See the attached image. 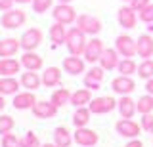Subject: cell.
<instances>
[{"instance_id":"47","label":"cell","mask_w":153,"mask_h":147,"mask_svg":"<svg viewBox=\"0 0 153 147\" xmlns=\"http://www.w3.org/2000/svg\"><path fill=\"white\" fill-rule=\"evenodd\" d=\"M73 0H59V4H71Z\"/></svg>"},{"instance_id":"9","label":"cell","mask_w":153,"mask_h":147,"mask_svg":"<svg viewBox=\"0 0 153 147\" xmlns=\"http://www.w3.org/2000/svg\"><path fill=\"white\" fill-rule=\"evenodd\" d=\"M115 130H117L119 136L123 137H138V134H140L142 126H138L134 120H130V118H121V120H117V124H115Z\"/></svg>"},{"instance_id":"10","label":"cell","mask_w":153,"mask_h":147,"mask_svg":"<svg viewBox=\"0 0 153 147\" xmlns=\"http://www.w3.org/2000/svg\"><path fill=\"white\" fill-rule=\"evenodd\" d=\"M111 88L115 94H121V96H128V94L134 92V88H136V82L128 77V75H121V77L113 78L111 82Z\"/></svg>"},{"instance_id":"32","label":"cell","mask_w":153,"mask_h":147,"mask_svg":"<svg viewBox=\"0 0 153 147\" xmlns=\"http://www.w3.org/2000/svg\"><path fill=\"white\" fill-rule=\"evenodd\" d=\"M117 69H119V73H121V75H128V77L138 71V67H136V63H134L132 58H123L121 61H119V67Z\"/></svg>"},{"instance_id":"36","label":"cell","mask_w":153,"mask_h":147,"mask_svg":"<svg viewBox=\"0 0 153 147\" xmlns=\"http://www.w3.org/2000/svg\"><path fill=\"white\" fill-rule=\"evenodd\" d=\"M2 147H21V140L16 134H4L2 136Z\"/></svg>"},{"instance_id":"13","label":"cell","mask_w":153,"mask_h":147,"mask_svg":"<svg viewBox=\"0 0 153 147\" xmlns=\"http://www.w3.org/2000/svg\"><path fill=\"white\" fill-rule=\"evenodd\" d=\"M117 19L121 23V27H124V29H134V27H136V21H138L136 10H134L132 6H123L117 13Z\"/></svg>"},{"instance_id":"29","label":"cell","mask_w":153,"mask_h":147,"mask_svg":"<svg viewBox=\"0 0 153 147\" xmlns=\"http://www.w3.org/2000/svg\"><path fill=\"white\" fill-rule=\"evenodd\" d=\"M50 101L54 103V105H57V107H63L67 103H71V92L67 88H59V90H56V92L52 94Z\"/></svg>"},{"instance_id":"27","label":"cell","mask_w":153,"mask_h":147,"mask_svg":"<svg viewBox=\"0 0 153 147\" xmlns=\"http://www.w3.org/2000/svg\"><path fill=\"white\" fill-rule=\"evenodd\" d=\"M50 38L54 44H63V42H67V29L63 23H54V25L50 27Z\"/></svg>"},{"instance_id":"22","label":"cell","mask_w":153,"mask_h":147,"mask_svg":"<svg viewBox=\"0 0 153 147\" xmlns=\"http://www.w3.org/2000/svg\"><path fill=\"white\" fill-rule=\"evenodd\" d=\"M19 48H21V40H17V38L0 40V58H12Z\"/></svg>"},{"instance_id":"4","label":"cell","mask_w":153,"mask_h":147,"mask_svg":"<svg viewBox=\"0 0 153 147\" xmlns=\"http://www.w3.org/2000/svg\"><path fill=\"white\" fill-rule=\"evenodd\" d=\"M76 27H79L84 35H90V36L98 35V33L102 31V23H100V19L94 17V16H88V13H82V16L76 17Z\"/></svg>"},{"instance_id":"37","label":"cell","mask_w":153,"mask_h":147,"mask_svg":"<svg viewBox=\"0 0 153 147\" xmlns=\"http://www.w3.org/2000/svg\"><path fill=\"white\" fill-rule=\"evenodd\" d=\"M52 2L54 0H33V10H35L36 13H44L46 10H50L52 8Z\"/></svg>"},{"instance_id":"7","label":"cell","mask_w":153,"mask_h":147,"mask_svg":"<svg viewBox=\"0 0 153 147\" xmlns=\"http://www.w3.org/2000/svg\"><path fill=\"white\" fill-rule=\"evenodd\" d=\"M52 16H54V19L57 23L71 25V23L76 19V10L71 6V4H57L54 8V12H52Z\"/></svg>"},{"instance_id":"3","label":"cell","mask_w":153,"mask_h":147,"mask_svg":"<svg viewBox=\"0 0 153 147\" xmlns=\"http://www.w3.org/2000/svg\"><path fill=\"white\" fill-rule=\"evenodd\" d=\"M19 40H21V48L25 52H35L42 42V31L36 29V27H31L23 33Z\"/></svg>"},{"instance_id":"43","label":"cell","mask_w":153,"mask_h":147,"mask_svg":"<svg viewBox=\"0 0 153 147\" xmlns=\"http://www.w3.org/2000/svg\"><path fill=\"white\" fill-rule=\"evenodd\" d=\"M146 90H147V94H151L153 96V78L147 80V84H146Z\"/></svg>"},{"instance_id":"25","label":"cell","mask_w":153,"mask_h":147,"mask_svg":"<svg viewBox=\"0 0 153 147\" xmlns=\"http://www.w3.org/2000/svg\"><path fill=\"white\" fill-rule=\"evenodd\" d=\"M42 84V78L38 77L36 71H27V73L21 75V86L31 90V92H35V90Z\"/></svg>"},{"instance_id":"34","label":"cell","mask_w":153,"mask_h":147,"mask_svg":"<svg viewBox=\"0 0 153 147\" xmlns=\"http://www.w3.org/2000/svg\"><path fill=\"white\" fill-rule=\"evenodd\" d=\"M13 126H16V120H13L10 115H0V134H8V132L13 130Z\"/></svg>"},{"instance_id":"17","label":"cell","mask_w":153,"mask_h":147,"mask_svg":"<svg viewBox=\"0 0 153 147\" xmlns=\"http://www.w3.org/2000/svg\"><path fill=\"white\" fill-rule=\"evenodd\" d=\"M117 107H119V113H121V118H132L136 115V101L128 96H123L121 99L117 101Z\"/></svg>"},{"instance_id":"31","label":"cell","mask_w":153,"mask_h":147,"mask_svg":"<svg viewBox=\"0 0 153 147\" xmlns=\"http://www.w3.org/2000/svg\"><path fill=\"white\" fill-rule=\"evenodd\" d=\"M136 109H138V113H142V115L151 113L153 111V96H151V94H146V96H142L140 99H138V101H136Z\"/></svg>"},{"instance_id":"28","label":"cell","mask_w":153,"mask_h":147,"mask_svg":"<svg viewBox=\"0 0 153 147\" xmlns=\"http://www.w3.org/2000/svg\"><path fill=\"white\" fill-rule=\"evenodd\" d=\"M90 115H92V111H90L88 107H76V111L73 113V124L75 128H82L90 122Z\"/></svg>"},{"instance_id":"20","label":"cell","mask_w":153,"mask_h":147,"mask_svg":"<svg viewBox=\"0 0 153 147\" xmlns=\"http://www.w3.org/2000/svg\"><path fill=\"white\" fill-rule=\"evenodd\" d=\"M63 69L69 75H80L84 73V61L79 55H69V58L63 59Z\"/></svg>"},{"instance_id":"26","label":"cell","mask_w":153,"mask_h":147,"mask_svg":"<svg viewBox=\"0 0 153 147\" xmlns=\"http://www.w3.org/2000/svg\"><path fill=\"white\" fill-rule=\"evenodd\" d=\"M92 101V92L90 88H82V90H76V92L71 94V103L75 107H84L86 103Z\"/></svg>"},{"instance_id":"21","label":"cell","mask_w":153,"mask_h":147,"mask_svg":"<svg viewBox=\"0 0 153 147\" xmlns=\"http://www.w3.org/2000/svg\"><path fill=\"white\" fill-rule=\"evenodd\" d=\"M136 44H138V55H140V58L149 59L153 55V38L149 35H142Z\"/></svg>"},{"instance_id":"46","label":"cell","mask_w":153,"mask_h":147,"mask_svg":"<svg viewBox=\"0 0 153 147\" xmlns=\"http://www.w3.org/2000/svg\"><path fill=\"white\" fill-rule=\"evenodd\" d=\"M42 147H59V145H57V143H44Z\"/></svg>"},{"instance_id":"11","label":"cell","mask_w":153,"mask_h":147,"mask_svg":"<svg viewBox=\"0 0 153 147\" xmlns=\"http://www.w3.org/2000/svg\"><path fill=\"white\" fill-rule=\"evenodd\" d=\"M103 40L100 38H92L88 40V44H86V50H84V59L88 61V63H96V61H100V58H102L103 54Z\"/></svg>"},{"instance_id":"39","label":"cell","mask_w":153,"mask_h":147,"mask_svg":"<svg viewBox=\"0 0 153 147\" xmlns=\"http://www.w3.org/2000/svg\"><path fill=\"white\" fill-rule=\"evenodd\" d=\"M142 128L146 132H149V134H153V115L151 113H146L142 117Z\"/></svg>"},{"instance_id":"45","label":"cell","mask_w":153,"mask_h":147,"mask_svg":"<svg viewBox=\"0 0 153 147\" xmlns=\"http://www.w3.org/2000/svg\"><path fill=\"white\" fill-rule=\"evenodd\" d=\"M13 2H17V4H29V2H33V0H13Z\"/></svg>"},{"instance_id":"24","label":"cell","mask_w":153,"mask_h":147,"mask_svg":"<svg viewBox=\"0 0 153 147\" xmlns=\"http://www.w3.org/2000/svg\"><path fill=\"white\" fill-rule=\"evenodd\" d=\"M21 65L27 71H40L42 69V58L36 55L35 52H25L21 58Z\"/></svg>"},{"instance_id":"44","label":"cell","mask_w":153,"mask_h":147,"mask_svg":"<svg viewBox=\"0 0 153 147\" xmlns=\"http://www.w3.org/2000/svg\"><path fill=\"white\" fill-rule=\"evenodd\" d=\"M4 105H6V101H4V96H2V94H0V111H2V109H4Z\"/></svg>"},{"instance_id":"35","label":"cell","mask_w":153,"mask_h":147,"mask_svg":"<svg viewBox=\"0 0 153 147\" xmlns=\"http://www.w3.org/2000/svg\"><path fill=\"white\" fill-rule=\"evenodd\" d=\"M21 147H42V145H40V140H38L36 134L27 132V134L21 137Z\"/></svg>"},{"instance_id":"19","label":"cell","mask_w":153,"mask_h":147,"mask_svg":"<svg viewBox=\"0 0 153 147\" xmlns=\"http://www.w3.org/2000/svg\"><path fill=\"white\" fill-rule=\"evenodd\" d=\"M21 69V61L12 59V58H2L0 59V75L2 77H13Z\"/></svg>"},{"instance_id":"18","label":"cell","mask_w":153,"mask_h":147,"mask_svg":"<svg viewBox=\"0 0 153 147\" xmlns=\"http://www.w3.org/2000/svg\"><path fill=\"white\" fill-rule=\"evenodd\" d=\"M21 88V80L13 78V77H4L0 78V94L2 96H16Z\"/></svg>"},{"instance_id":"23","label":"cell","mask_w":153,"mask_h":147,"mask_svg":"<svg viewBox=\"0 0 153 147\" xmlns=\"http://www.w3.org/2000/svg\"><path fill=\"white\" fill-rule=\"evenodd\" d=\"M59 80H61V69H57V67H48L44 73H42V84H44L46 88L57 86Z\"/></svg>"},{"instance_id":"12","label":"cell","mask_w":153,"mask_h":147,"mask_svg":"<svg viewBox=\"0 0 153 147\" xmlns=\"http://www.w3.org/2000/svg\"><path fill=\"white\" fill-rule=\"evenodd\" d=\"M57 105H54L52 101H46V99H42V101L35 103V107H33V113H35L36 118H54L57 115Z\"/></svg>"},{"instance_id":"1","label":"cell","mask_w":153,"mask_h":147,"mask_svg":"<svg viewBox=\"0 0 153 147\" xmlns=\"http://www.w3.org/2000/svg\"><path fill=\"white\" fill-rule=\"evenodd\" d=\"M65 44H67V50H69L71 55H80V54H84L88 40H86V35L79 27H73L71 31H67V42Z\"/></svg>"},{"instance_id":"15","label":"cell","mask_w":153,"mask_h":147,"mask_svg":"<svg viewBox=\"0 0 153 147\" xmlns=\"http://www.w3.org/2000/svg\"><path fill=\"white\" fill-rule=\"evenodd\" d=\"M119 52L117 50H113V48H105L103 50V54H102V58H100V65L105 69V71H113V69H117L119 67Z\"/></svg>"},{"instance_id":"40","label":"cell","mask_w":153,"mask_h":147,"mask_svg":"<svg viewBox=\"0 0 153 147\" xmlns=\"http://www.w3.org/2000/svg\"><path fill=\"white\" fill-rule=\"evenodd\" d=\"M147 4H151V0H130V6H132L136 12L143 10V8H146Z\"/></svg>"},{"instance_id":"38","label":"cell","mask_w":153,"mask_h":147,"mask_svg":"<svg viewBox=\"0 0 153 147\" xmlns=\"http://www.w3.org/2000/svg\"><path fill=\"white\" fill-rule=\"evenodd\" d=\"M138 17H140L143 23H153V2H151V4H147L143 10L138 12Z\"/></svg>"},{"instance_id":"16","label":"cell","mask_w":153,"mask_h":147,"mask_svg":"<svg viewBox=\"0 0 153 147\" xmlns=\"http://www.w3.org/2000/svg\"><path fill=\"white\" fill-rule=\"evenodd\" d=\"M36 103V98L35 94L31 92V90H27V92H21V94H16V98H13V107L16 109H33Z\"/></svg>"},{"instance_id":"6","label":"cell","mask_w":153,"mask_h":147,"mask_svg":"<svg viewBox=\"0 0 153 147\" xmlns=\"http://www.w3.org/2000/svg\"><path fill=\"white\" fill-rule=\"evenodd\" d=\"M117 107V101L111 96H103V98H94L88 103V109L94 115H105V113H111Z\"/></svg>"},{"instance_id":"14","label":"cell","mask_w":153,"mask_h":147,"mask_svg":"<svg viewBox=\"0 0 153 147\" xmlns=\"http://www.w3.org/2000/svg\"><path fill=\"white\" fill-rule=\"evenodd\" d=\"M103 73H105V69L102 65L100 67H92L84 77V86L90 88V90H100V84L103 80Z\"/></svg>"},{"instance_id":"2","label":"cell","mask_w":153,"mask_h":147,"mask_svg":"<svg viewBox=\"0 0 153 147\" xmlns=\"http://www.w3.org/2000/svg\"><path fill=\"white\" fill-rule=\"evenodd\" d=\"M115 50H117L119 55H123V58H134V55L138 54V44L132 36L121 35L115 40Z\"/></svg>"},{"instance_id":"5","label":"cell","mask_w":153,"mask_h":147,"mask_svg":"<svg viewBox=\"0 0 153 147\" xmlns=\"http://www.w3.org/2000/svg\"><path fill=\"white\" fill-rule=\"evenodd\" d=\"M27 21V16L23 10H8L4 12V16L0 17V23H2L4 29H17V27H21L23 23Z\"/></svg>"},{"instance_id":"30","label":"cell","mask_w":153,"mask_h":147,"mask_svg":"<svg viewBox=\"0 0 153 147\" xmlns=\"http://www.w3.org/2000/svg\"><path fill=\"white\" fill-rule=\"evenodd\" d=\"M54 140H56V143L59 147H69L71 141H73L75 137H71V134H69L67 128L59 126V128H56V132H54Z\"/></svg>"},{"instance_id":"8","label":"cell","mask_w":153,"mask_h":147,"mask_svg":"<svg viewBox=\"0 0 153 147\" xmlns=\"http://www.w3.org/2000/svg\"><path fill=\"white\" fill-rule=\"evenodd\" d=\"M75 141L79 145H82V147H94L96 143L100 141V136H98V132L92 130V128H76V132H75Z\"/></svg>"},{"instance_id":"41","label":"cell","mask_w":153,"mask_h":147,"mask_svg":"<svg viewBox=\"0 0 153 147\" xmlns=\"http://www.w3.org/2000/svg\"><path fill=\"white\" fill-rule=\"evenodd\" d=\"M13 8V0H0V12H8Z\"/></svg>"},{"instance_id":"42","label":"cell","mask_w":153,"mask_h":147,"mask_svg":"<svg viewBox=\"0 0 153 147\" xmlns=\"http://www.w3.org/2000/svg\"><path fill=\"white\" fill-rule=\"evenodd\" d=\"M124 147H143V143H142L140 140H138V137H132V140L128 141V143L124 145Z\"/></svg>"},{"instance_id":"33","label":"cell","mask_w":153,"mask_h":147,"mask_svg":"<svg viewBox=\"0 0 153 147\" xmlns=\"http://www.w3.org/2000/svg\"><path fill=\"white\" fill-rule=\"evenodd\" d=\"M138 77L149 80L153 78V61L151 59H143L140 65H138Z\"/></svg>"}]
</instances>
